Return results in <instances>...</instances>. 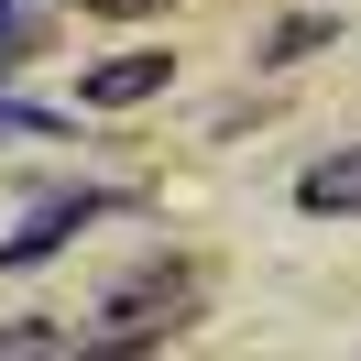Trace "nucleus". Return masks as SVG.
Masks as SVG:
<instances>
[{
	"label": "nucleus",
	"instance_id": "5",
	"mask_svg": "<svg viewBox=\"0 0 361 361\" xmlns=\"http://www.w3.org/2000/svg\"><path fill=\"white\" fill-rule=\"evenodd\" d=\"M317 44H329V23H317V11H295V23L274 33V66H285V55H317Z\"/></svg>",
	"mask_w": 361,
	"mask_h": 361
},
{
	"label": "nucleus",
	"instance_id": "3",
	"mask_svg": "<svg viewBox=\"0 0 361 361\" xmlns=\"http://www.w3.org/2000/svg\"><path fill=\"white\" fill-rule=\"evenodd\" d=\"M154 88H176V55H110V66H88V110H142Z\"/></svg>",
	"mask_w": 361,
	"mask_h": 361
},
{
	"label": "nucleus",
	"instance_id": "6",
	"mask_svg": "<svg viewBox=\"0 0 361 361\" xmlns=\"http://www.w3.org/2000/svg\"><path fill=\"white\" fill-rule=\"evenodd\" d=\"M23 44H33V11H23V0H0V66H23Z\"/></svg>",
	"mask_w": 361,
	"mask_h": 361
},
{
	"label": "nucleus",
	"instance_id": "2",
	"mask_svg": "<svg viewBox=\"0 0 361 361\" xmlns=\"http://www.w3.org/2000/svg\"><path fill=\"white\" fill-rule=\"evenodd\" d=\"M99 208H110V186H66V197H44L23 230H11V241H0V274H23V263H44V252H66Z\"/></svg>",
	"mask_w": 361,
	"mask_h": 361
},
{
	"label": "nucleus",
	"instance_id": "7",
	"mask_svg": "<svg viewBox=\"0 0 361 361\" xmlns=\"http://www.w3.org/2000/svg\"><path fill=\"white\" fill-rule=\"evenodd\" d=\"M0 132H23V142H44V132H55V110H23V99H0Z\"/></svg>",
	"mask_w": 361,
	"mask_h": 361
},
{
	"label": "nucleus",
	"instance_id": "4",
	"mask_svg": "<svg viewBox=\"0 0 361 361\" xmlns=\"http://www.w3.org/2000/svg\"><path fill=\"white\" fill-rule=\"evenodd\" d=\"M295 208H307V219H350L361 208V142L350 154H317L307 176H295Z\"/></svg>",
	"mask_w": 361,
	"mask_h": 361
},
{
	"label": "nucleus",
	"instance_id": "1",
	"mask_svg": "<svg viewBox=\"0 0 361 361\" xmlns=\"http://www.w3.org/2000/svg\"><path fill=\"white\" fill-rule=\"evenodd\" d=\"M186 307H197V285H186L176 263H154L142 285H121L110 307H99V339H110V350H142V339H164V329H176Z\"/></svg>",
	"mask_w": 361,
	"mask_h": 361
}]
</instances>
